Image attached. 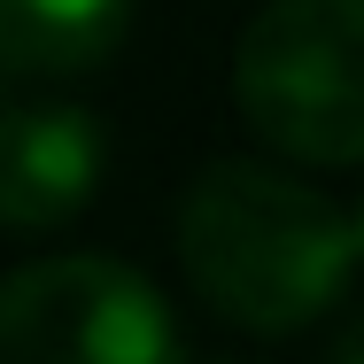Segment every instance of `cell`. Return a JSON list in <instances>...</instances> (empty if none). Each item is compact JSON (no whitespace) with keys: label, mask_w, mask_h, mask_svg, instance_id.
Wrapping results in <instances>:
<instances>
[{"label":"cell","mask_w":364,"mask_h":364,"mask_svg":"<svg viewBox=\"0 0 364 364\" xmlns=\"http://www.w3.org/2000/svg\"><path fill=\"white\" fill-rule=\"evenodd\" d=\"M132 0H0V70H93L124 47Z\"/></svg>","instance_id":"5b68a950"},{"label":"cell","mask_w":364,"mask_h":364,"mask_svg":"<svg viewBox=\"0 0 364 364\" xmlns=\"http://www.w3.org/2000/svg\"><path fill=\"white\" fill-rule=\"evenodd\" d=\"M101 124L70 101H16L0 109V225L55 232L70 225L101 186Z\"/></svg>","instance_id":"277c9868"},{"label":"cell","mask_w":364,"mask_h":364,"mask_svg":"<svg viewBox=\"0 0 364 364\" xmlns=\"http://www.w3.org/2000/svg\"><path fill=\"white\" fill-rule=\"evenodd\" d=\"M0 77H8V70H0Z\"/></svg>","instance_id":"8992f818"},{"label":"cell","mask_w":364,"mask_h":364,"mask_svg":"<svg viewBox=\"0 0 364 364\" xmlns=\"http://www.w3.org/2000/svg\"><path fill=\"white\" fill-rule=\"evenodd\" d=\"M186 333L132 264L39 256L0 279V364H171Z\"/></svg>","instance_id":"3957f363"},{"label":"cell","mask_w":364,"mask_h":364,"mask_svg":"<svg viewBox=\"0 0 364 364\" xmlns=\"http://www.w3.org/2000/svg\"><path fill=\"white\" fill-rule=\"evenodd\" d=\"M178 264L218 318L248 333H294L341 302L357 272V218L294 171L232 155L178 202Z\"/></svg>","instance_id":"6da1fadb"},{"label":"cell","mask_w":364,"mask_h":364,"mask_svg":"<svg viewBox=\"0 0 364 364\" xmlns=\"http://www.w3.org/2000/svg\"><path fill=\"white\" fill-rule=\"evenodd\" d=\"M364 0H264L240 31L232 93L256 140L349 171L364 155Z\"/></svg>","instance_id":"7a4b0ae2"}]
</instances>
